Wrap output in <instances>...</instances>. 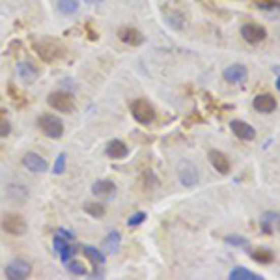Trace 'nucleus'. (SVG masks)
<instances>
[{"label":"nucleus","instance_id":"nucleus-1","mask_svg":"<svg viewBox=\"0 0 280 280\" xmlns=\"http://www.w3.org/2000/svg\"><path fill=\"white\" fill-rule=\"evenodd\" d=\"M32 47H34L36 54L47 64L54 62V60H60V58H64V54H66L64 45L58 40H54V38H40V40H36L34 43H32Z\"/></svg>","mask_w":280,"mask_h":280},{"label":"nucleus","instance_id":"nucleus-2","mask_svg":"<svg viewBox=\"0 0 280 280\" xmlns=\"http://www.w3.org/2000/svg\"><path fill=\"white\" fill-rule=\"evenodd\" d=\"M47 103L51 109H54L56 112L60 114H71L75 110V99L69 91H64V90H56V91H51L47 96Z\"/></svg>","mask_w":280,"mask_h":280},{"label":"nucleus","instance_id":"nucleus-3","mask_svg":"<svg viewBox=\"0 0 280 280\" xmlns=\"http://www.w3.org/2000/svg\"><path fill=\"white\" fill-rule=\"evenodd\" d=\"M129 110H131V116L138 123H142V126H149L151 121L155 120V109L153 105L149 103L148 99L144 98H138L135 101H131L129 105Z\"/></svg>","mask_w":280,"mask_h":280},{"label":"nucleus","instance_id":"nucleus-4","mask_svg":"<svg viewBox=\"0 0 280 280\" xmlns=\"http://www.w3.org/2000/svg\"><path fill=\"white\" fill-rule=\"evenodd\" d=\"M38 127L45 137L52 138V140L62 138L64 135V121L54 114H41L38 118Z\"/></svg>","mask_w":280,"mask_h":280},{"label":"nucleus","instance_id":"nucleus-5","mask_svg":"<svg viewBox=\"0 0 280 280\" xmlns=\"http://www.w3.org/2000/svg\"><path fill=\"white\" fill-rule=\"evenodd\" d=\"M177 177H179V183L183 187H195L200 181V172L196 168V165H193L189 159H183L179 165H177Z\"/></svg>","mask_w":280,"mask_h":280},{"label":"nucleus","instance_id":"nucleus-6","mask_svg":"<svg viewBox=\"0 0 280 280\" xmlns=\"http://www.w3.org/2000/svg\"><path fill=\"white\" fill-rule=\"evenodd\" d=\"M0 228L4 230L8 235H24L26 234V221H24L21 215H15V213H4L2 219H0Z\"/></svg>","mask_w":280,"mask_h":280},{"label":"nucleus","instance_id":"nucleus-7","mask_svg":"<svg viewBox=\"0 0 280 280\" xmlns=\"http://www.w3.org/2000/svg\"><path fill=\"white\" fill-rule=\"evenodd\" d=\"M241 36H243V40H245L246 43L258 45V43H262V41L267 38V30L258 23H246L241 26Z\"/></svg>","mask_w":280,"mask_h":280},{"label":"nucleus","instance_id":"nucleus-8","mask_svg":"<svg viewBox=\"0 0 280 280\" xmlns=\"http://www.w3.org/2000/svg\"><path fill=\"white\" fill-rule=\"evenodd\" d=\"M4 273H6V278L10 280H24L32 274V265L26 260H13Z\"/></svg>","mask_w":280,"mask_h":280},{"label":"nucleus","instance_id":"nucleus-9","mask_svg":"<svg viewBox=\"0 0 280 280\" xmlns=\"http://www.w3.org/2000/svg\"><path fill=\"white\" fill-rule=\"evenodd\" d=\"M23 166L26 170H30L32 174H43L49 168V163L47 159H43L40 153L36 151H28V153L23 155Z\"/></svg>","mask_w":280,"mask_h":280},{"label":"nucleus","instance_id":"nucleus-10","mask_svg":"<svg viewBox=\"0 0 280 280\" xmlns=\"http://www.w3.org/2000/svg\"><path fill=\"white\" fill-rule=\"evenodd\" d=\"M91 193L94 196H98L99 200L109 202L116 196V185L110 179H98L91 185Z\"/></svg>","mask_w":280,"mask_h":280},{"label":"nucleus","instance_id":"nucleus-11","mask_svg":"<svg viewBox=\"0 0 280 280\" xmlns=\"http://www.w3.org/2000/svg\"><path fill=\"white\" fill-rule=\"evenodd\" d=\"M223 77L230 84H241V82H245L248 79V69L243 64H232V66L224 69Z\"/></svg>","mask_w":280,"mask_h":280},{"label":"nucleus","instance_id":"nucleus-12","mask_svg":"<svg viewBox=\"0 0 280 280\" xmlns=\"http://www.w3.org/2000/svg\"><path fill=\"white\" fill-rule=\"evenodd\" d=\"M260 230L262 234L271 235L274 232H280V213L278 211H265L260 217Z\"/></svg>","mask_w":280,"mask_h":280},{"label":"nucleus","instance_id":"nucleus-13","mask_svg":"<svg viewBox=\"0 0 280 280\" xmlns=\"http://www.w3.org/2000/svg\"><path fill=\"white\" fill-rule=\"evenodd\" d=\"M230 129H232V133H234L239 140H245V142L256 138V129L243 120H232L230 121Z\"/></svg>","mask_w":280,"mask_h":280},{"label":"nucleus","instance_id":"nucleus-14","mask_svg":"<svg viewBox=\"0 0 280 280\" xmlns=\"http://www.w3.org/2000/svg\"><path fill=\"white\" fill-rule=\"evenodd\" d=\"M17 75L24 84H34L36 80H38V77H40V71H38V68L30 60H24V62L17 64Z\"/></svg>","mask_w":280,"mask_h":280},{"label":"nucleus","instance_id":"nucleus-15","mask_svg":"<svg viewBox=\"0 0 280 280\" xmlns=\"http://www.w3.org/2000/svg\"><path fill=\"white\" fill-rule=\"evenodd\" d=\"M252 107H254V110L262 112V114H271V112L276 110V99L271 94H260V96L252 99Z\"/></svg>","mask_w":280,"mask_h":280},{"label":"nucleus","instance_id":"nucleus-16","mask_svg":"<svg viewBox=\"0 0 280 280\" xmlns=\"http://www.w3.org/2000/svg\"><path fill=\"white\" fill-rule=\"evenodd\" d=\"M105 155L109 157V159H126L127 155H129V148H127V144H123L121 140L118 138H112L107 146H105Z\"/></svg>","mask_w":280,"mask_h":280},{"label":"nucleus","instance_id":"nucleus-17","mask_svg":"<svg viewBox=\"0 0 280 280\" xmlns=\"http://www.w3.org/2000/svg\"><path fill=\"white\" fill-rule=\"evenodd\" d=\"M118 38H120L126 45H131V47H138L144 43V36L138 32L135 26H123V28L118 30Z\"/></svg>","mask_w":280,"mask_h":280},{"label":"nucleus","instance_id":"nucleus-18","mask_svg":"<svg viewBox=\"0 0 280 280\" xmlns=\"http://www.w3.org/2000/svg\"><path fill=\"white\" fill-rule=\"evenodd\" d=\"M207 157H209V163H211L213 168H215L219 174H228L230 168H232L230 159L223 153V151H219V149H209Z\"/></svg>","mask_w":280,"mask_h":280},{"label":"nucleus","instance_id":"nucleus-19","mask_svg":"<svg viewBox=\"0 0 280 280\" xmlns=\"http://www.w3.org/2000/svg\"><path fill=\"white\" fill-rule=\"evenodd\" d=\"M228 278L230 280H263V276L260 273L248 271V269H245V267H235L230 271Z\"/></svg>","mask_w":280,"mask_h":280},{"label":"nucleus","instance_id":"nucleus-20","mask_svg":"<svg viewBox=\"0 0 280 280\" xmlns=\"http://www.w3.org/2000/svg\"><path fill=\"white\" fill-rule=\"evenodd\" d=\"M251 258L256 263H262V265H269V263L274 260V254L269 251V248H265V246H258V248H254V251L251 252Z\"/></svg>","mask_w":280,"mask_h":280},{"label":"nucleus","instance_id":"nucleus-21","mask_svg":"<svg viewBox=\"0 0 280 280\" xmlns=\"http://www.w3.org/2000/svg\"><path fill=\"white\" fill-rule=\"evenodd\" d=\"M82 252H84V256L88 258L96 267H99V265L105 263V254L99 251V248H96V246H82Z\"/></svg>","mask_w":280,"mask_h":280},{"label":"nucleus","instance_id":"nucleus-22","mask_svg":"<svg viewBox=\"0 0 280 280\" xmlns=\"http://www.w3.org/2000/svg\"><path fill=\"white\" fill-rule=\"evenodd\" d=\"M120 241H121L120 232H118V230H112L103 239V248H107L110 254H114V252L118 251V246H120Z\"/></svg>","mask_w":280,"mask_h":280},{"label":"nucleus","instance_id":"nucleus-23","mask_svg":"<svg viewBox=\"0 0 280 280\" xmlns=\"http://www.w3.org/2000/svg\"><path fill=\"white\" fill-rule=\"evenodd\" d=\"M84 211L94 219H101L107 213V207L101 202H86L84 204Z\"/></svg>","mask_w":280,"mask_h":280},{"label":"nucleus","instance_id":"nucleus-24","mask_svg":"<svg viewBox=\"0 0 280 280\" xmlns=\"http://www.w3.org/2000/svg\"><path fill=\"white\" fill-rule=\"evenodd\" d=\"M58 10L64 15H75L79 12V0H58Z\"/></svg>","mask_w":280,"mask_h":280},{"label":"nucleus","instance_id":"nucleus-25","mask_svg":"<svg viewBox=\"0 0 280 280\" xmlns=\"http://www.w3.org/2000/svg\"><path fill=\"white\" fill-rule=\"evenodd\" d=\"M254 6L269 12V10H280V0H254Z\"/></svg>","mask_w":280,"mask_h":280},{"label":"nucleus","instance_id":"nucleus-26","mask_svg":"<svg viewBox=\"0 0 280 280\" xmlns=\"http://www.w3.org/2000/svg\"><path fill=\"white\" fill-rule=\"evenodd\" d=\"M224 243H228V245H234V246H248V239L243 237L239 234H230L224 237Z\"/></svg>","mask_w":280,"mask_h":280},{"label":"nucleus","instance_id":"nucleus-27","mask_svg":"<svg viewBox=\"0 0 280 280\" xmlns=\"http://www.w3.org/2000/svg\"><path fill=\"white\" fill-rule=\"evenodd\" d=\"M68 269H69V273L77 274V276H84V274H88V269H86L80 262H77V260L68 262Z\"/></svg>","mask_w":280,"mask_h":280},{"label":"nucleus","instance_id":"nucleus-28","mask_svg":"<svg viewBox=\"0 0 280 280\" xmlns=\"http://www.w3.org/2000/svg\"><path fill=\"white\" fill-rule=\"evenodd\" d=\"M66 153H60L56 157V161H54V166H52V174H56V176H60V174H64L66 172Z\"/></svg>","mask_w":280,"mask_h":280},{"label":"nucleus","instance_id":"nucleus-29","mask_svg":"<svg viewBox=\"0 0 280 280\" xmlns=\"http://www.w3.org/2000/svg\"><path fill=\"white\" fill-rule=\"evenodd\" d=\"M10 133H12V123H10L6 118L0 116V138L10 137Z\"/></svg>","mask_w":280,"mask_h":280},{"label":"nucleus","instance_id":"nucleus-30","mask_svg":"<svg viewBox=\"0 0 280 280\" xmlns=\"http://www.w3.org/2000/svg\"><path fill=\"white\" fill-rule=\"evenodd\" d=\"M144 183H146V187L148 189H153V187H157V177H155V174L151 170H146L144 172Z\"/></svg>","mask_w":280,"mask_h":280},{"label":"nucleus","instance_id":"nucleus-31","mask_svg":"<svg viewBox=\"0 0 280 280\" xmlns=\"http://www.w3.org/2000/svg\"><path fill=\"white\" fill-rule=\"evenodd\" d=\"M144 221H146V213L138 211V213H135V215H131V217H129L127 224H129V226H138V224H142Z\"/></svg>","mask_w":280,"mask_h":280},{"label":"nucleus","instance_id":"nucleus-32","mask_svg":"<svg viewBox=\"0 0 280 280\" xmlns=\"http://www.w3.org/2000/svg\"><path fill=\"white\" fill-rule=\"evenodd\" d=\"M56 235H60V237H64L66 241H69V239H73V234L69 232V230H64V228H60L56 232Z\"/></svg>","mask_w":280,"mask_h":280},{"label":"nucleus","instance_id":"nucleus-33","mask_svg":"<svg viewBox=\"0 0 280 280\" xmlns=\"http://www.w3.org/2000/svg\"><path fill=\"white\" fill-rule=\"evenodd\" d=\"M84 2H88V4H98V2H103V0H84Z\"/></svg>","mask_w":280,"mask_h":280},{"label":"nucleus","instance_id":"nucleus-34","mask_svg":"<svg viewBox=\"0 0 280 280\" xmlns=\"http://www.w3.org/2000/svg\"><path fill=\"white\" fill-rule=\"evenodd\" d=\"M273 71H276V73H280V66H274Z\"/></svg>","mask_w":280,"mask_h":280},{"label":"nucleus","instance_id":"nucleus-35","mask_svg":"<svg viewBox=\"0 0 280 280\" xmlns=\"http://www.w3.org/2000/svg\"><path fill=\"white\" fill-rule=\"evenodd\" d=\"M276 88H278V90H280V77H278V79H276Z\"/></svg>","mask_w":280,"mask_h":280}]
</instances>
